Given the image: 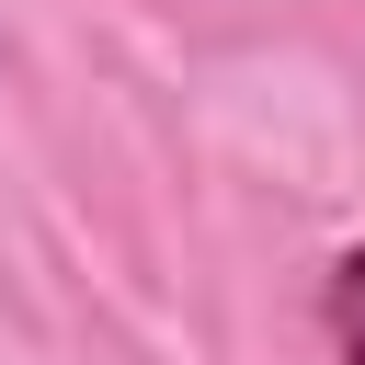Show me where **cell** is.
Listing matches in <instances>:
<instances>
[{
  "instance_id": "1",
  "label": "cell",
  "mask_w": 365,
  "mask_h": 365,
  "mask_svg": "<svg viewBox=\"0 0 365 365\" xmlns=\"http://www.w3.org/2000/svg\"><path fill=\"white\" fill-rule=\"evenodd\" d=\"M331 342H342V365H365V251L331 262Z\"/></svg>"
}]
</instances>
